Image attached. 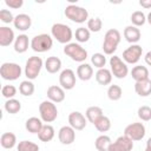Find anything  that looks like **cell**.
<instances>
[{"label":"cell","instance_id":"1","mask_svg":"<svg viewBox=\"0 0 151 151\" xmlns=\"http://www.w3.org/2000/svg\"><path fill=\"white\" fill-rule=\"evenodd\" d=\"M51 34L58 42L65 44V45L70 44L72 40V37H73V32H72L71 27L65 24H61V22H57V24L52 25Z\"/></svg>","mask_w":151,"mask_h":151},{"label":"cell","instance_id":"2","mask_svg":"<svg viewBox=\"0 0 151 151\" xmlns=\"http://www.w3.org/2000/svg\"><path fill=\"white\" fill-rule=\"evenodd\" d=\"M120 33L116 28H111L105 33L104 37V42H103V51L105 54L111 55L116 52L119 42H120Z\"/></svg>","mask_w":151,"mask_h":151},{"label":"cell","instance_id":"3","mask_svg":"<svg viewBox=\"0 0 151 151\" xmlns=\"http://www.w3.org/2000/svg\"><path fill=\"white\" fill-rule=\"evenodd\" d=\"M52 46H53V39L50 34L46 33L38 34L31 40V48L38 53L47 52L52 48Z\"/></svg>","mask_w":151,"mask_h":151},{"label":"cell","instance_id":"4","mask_svg":"<svg viewBox=\"0 0 151 151\" xmlns=\"http://www.w3.org/2000/svg\"><path fill=\"white\" fill-rule=\"evenodd\" d=\"M65 17L70 19L73 22L83 24L88 19V12L84 7L77 6V5H68L65 8Z\"/></svg>","mask_w":151,"mask_h":151},{"label":"cell","instance_id":"5","mask_svg":"<svg viewBox=\"0 0 151 151\" xmlns=\"http://www.w3.org/2000/svg\"><path fill=\"white\" fill-rule=\"evenodd\" d=\"M64 53L70 57L73 61L77 63H84L87 58V51L81 47V45L77 44V42H70L67 45H65L64 47Z\"/></svg>","mask_w":151,"mask_h":151},{"label":"cell","instance_id":"6","mask_svg":"<svg viewBox=\"0 0 151 151\" xmlns=\"http://www.w3.org/2000/svg\"><path fill=\"white\" fill-rule=\"evenodd\" d=\"M42 66H44V63L40 57H37V55L29 57L25 64V76L27 77V79L34 80L35 78H38Z\"/></svg>","mask_w":151,"mask_h":151},{"label":"cell","instance_id":"7","mask_svg":"<svg viewBox=\"0 0 151 151\" xmlns=\"http://www.w3.org/2000/svg\"><path fill=\"white\" fill-rule=\"evenodd\" d=\"M40 118L44 123H52L58 117V109L55 104L51 100H44L39 105Z\"/></svg>","mask_w":151,"mask_h":151},{"label":"cell","instance_id":"8","mask_svg":"<svg viewBox=\"0 0 151 151\" xmlns=\"http://www.w3.org/2000/svg\"><path fill=\"white\" fill-rule=\"evenodd\" d=\"M21 73V66L15 63H4L0 67V76L5 80H17Z\"/></svg>","mask_w":151,"mask_h":151},{"label":"cell","instance_id":"9","mask_svg":"<svg viewBox=\"0 0 151 151\" xmlns=\"http://www.w3.org/2000/svg\"><path fill=\"white\" fill-rule=\"evenodd\" d=\"M110 66H111V73L113 77L118 79H123L129 73V67L125 61H123L118 55H112L110 58Z\"/></svg>","mask_w":151,"mask_h":151},{"label":"cell","instance_id":"10","mask_svg":"<svg viewBox=\"0 0 151 151\" xmlns=\"http://www.w3.org/2000/svg\"><path fill=\"white\" fill-rule=\"evenodd\" d=\"M145 133H146V130H145V126H144L143 123H132V124H129L125 127V130H124V134L126 137H129L133 142L142 140L144 138Z\"/></svg>","mask_w":151,"mask_h":151},{"label":"cell","instance_id":"11","mask_svg":"<svg viewBox=\"0 0 151 151\" xmlns=\"http://www.w3.org/2000/svg\"><path fill=\"white\" fill-rule=\"evenodd\" d=\"M143 53V48L142 46L134 44L131 45L130 47H127L126 50H124L123 52V60L126 64H137L142 57Z\"/></svg>","mask_w":151,"mask_h":151},{"label":"cell","instance_id":"12","mask_svg":"<svg viewBox=\"0 0 151 151\" xmlns=\"http://www.w3.org/2000/svg\"><path fill=\"white\" fill-rule=\"evenodd\" d=\"M59 84L64 90H72L76 86V73L71 68H65L59 74Z\"/></svg>","mask_w":151,"mask_h":151},{"label":"cell","instance_id":"13","mask_svg":"<svg viewBox=\"0 0 151 151\" xmlns=\"http://www.w3.org/2000/svg\"><path fill=\"white\" fill-rule=\"evenodd\" d=\"M133 149V140L125 134L119 136L113 143H111L109 151H131Z\"/></svg>","mask_w":151,"mask_h":151},{"label":"cell","instance_id":"14","mask_svg":"<svg viewBox=\"0 0 151 151\" xmlns=\"http://www.w3.org/2000/svg\"><path fill=\"white\" fill-rule=\"evenodd\" d=\"M86 123H87L86 117L79 111H73L68 114V124L74 130H78V131L84 130L86 126Z\"/></svg>","mask_w":151,"mask_h":151},{"label":"cell","instance_id":"15","mask_svg":"<svg viewBox=\"0 0 151 151\" xmlns=\"http://www.w3.org/2000/svg\"><path fill=\"white\" fill-rule=\"evenodd\" d=\"M58 138L61 144L71 145L76 139V130L73 127H71L70 125H65V126L60 127V130L58 132Z\"/></svg>","mask_w":151,"mask_h":151},{"label":"cell","instance_id":"16","mask_svg":"<svg viewBox=\"0 0 151 151\" xmlns=\"http://www.w3.org/2000/svg\"><path fill=\"white\" fill-rule=\"evenodd\" d=\"M47 98L53 103H61L65 99V90L61 86L52 85L47 88Z\"/></svg>","mask_w":151,"mask_h":151},{"label":"cell","instance_id":"17","mask_svg":"<svg viewBox=\"0 0 151 151\" xmlns=\"http://www.w3.org/2000/svg\"><path fill=\"white\" fill-rule=\"evenodd\" d=\"M13 25L14 27L18 29V31H21V32H25L27 31L31 25H32V19L28 14H25V13H21V14H18L15 18H14V21H13Z\"/></svg>","mask_w":151,"mask_h":151},{"label":"cell","instance_id":"18","mask_svg":"<svg viewBox=\"0 0 151 151\" xmlns=\"http://www.w3.org/2000/svg\"><path fill=\"white\" fill-rule=\"evenodd\" d=\"M140 37H142V34H140V31L138 27L131 25V26H126L124 28V38L127 42L134 45L136 42H138L140 40Z\"/></svg>","mask_w":151,"mask_h":151},{"label":"cell","instance_id":"19","mask_svg":"<svg viewBox=\"0 0 151 151\" xmlns=\"http://www.w3.org/2000/svg\"><path fill=\"white\" fill-rule=\"evenodd\" d=\"M14 41H15V37H14L13 29L6 26L0 27V46L6 47Z\"/></svg>","mask_w":151,"mask_h":151},{"label":"cell","instance_id":"20","mask_svg":"<svg viewBox=\"0 0 151 151\" xmlns=\"http://www.w3.org/2000/svg\"><path fill=\"white\" fill-rule=\"evenodd\" d=\"M28 46H31V42H29L28 37L26 34H19L15 38V41H14V51L17 53H25L28 50Z\"/></svg>","mask_w":151,"mask_h":151},{"label":"cell","instance_id":"21","mask_svg":"<svg viewBox=\"0 0 151 151\" xmlns=\"http://www.w3.org/2000/svg\"><path fill=\"white\" fill-rule=\"evenodd\" d=\"M77 76L80 80L83 81H87L92 78L93 76V68L90 64H86V63H83L78 66L77 68Z\"/></svg>","mask_w":151,"mask_h":151},{"label":"cell","instance_id":"22","mask_svg":"<svg viewBox=\"0 0 151 151\" xmlns=\"http://www.w3.org/2000/svg\"><path fill=\"white\" fill-rule=\"evenodd\" d=\"M134 91L139 97H147L151 94V80L146 79L143 81H136Z\"/></svg>","mask_w":151,"mask_h":151},{"label":"cell","instance_id":"23","mask_svg":"<svg viewBox=\"0 0 151 151\" xmlns=\"http://www.w3.org/2000/svg\"><path fill=\"white\" fill-rule=\"evenodd\" d=\"M42 126H44L42 120H41V118H38V117H31L25 123L26 130L31 133H39L40 130L42 129Z\"/></svg>","mask_w":151,"mask_h":151},{"label":"cell","instance_id":"24","mask_svg":"<svg viewBox=\"0 0 151 151\" xmlns=\"http://www.w3.org/2000/svg\"><path fill=\"white\" fill-rule=\"evenodd\" d=\"M131 76L132 78L136 80V81H143V80H146L149 79V70L146 66H143V65H137L132 68L131 71Z\"/></svg>","mask_w":151,"mask_h":151},{"label":"cell","instance_id":"25","mask_svg":"<svg viewBox=\"0 0 151 151\" xmlns=\"http://www.w3.org/2000/svg\"><path fill=\"white\" fill-rule=\"evenodd\" d=\"M96 80L98 84L100 85H109L111 84L112 81V73H111V70L109 68H99L97 72H96Z\"/></svg>","mask_w":151,"mask_h":151},{"label":"cell","instance_id":"26","mask_svg":"<svg viewBox=\"0 0 151 151\" xmlns=\"http://www.w3.org/2000/svg\"><path fill=\"white\" fill-rule=\"evenodd\" d=\"M45 68L48 73H57L61 68V60L58 57H48L45 60Z\"/></svg>","mask_w":151,"mask_h":151},{"label":"cell","instance_id":"27","mask_svg":"<svg viewBox=\"0 0 151 151\" xmlns=\"http://www.w3.org/2000/svg\"><path fill=\"white\" fill-rule=\"evenodd\" d=\"M103 116H104V114H103V109L99 107V106H90V107H87V110H86V112H85L86 119H87L90 123H92L93 125H94V123H96L100 117H103Z\"/></svg>","mask_w":151,"mask_h":151},{"label":"cell","instance_id":"28","mask_svg":"<svg viewBox=\"0 0 151 151\" xmlns=\"http://www.w3.org/2000/svg\"><path fill=\"white\" fill-rule=\"evenodd\" d=\"M54 127L50 124H46L42 126V129L40 130V132L38 133V138L44 142V143H47V142H51L53 138H54Z\"/></svg>","mask_w":151,"mask_h":151},{"label":"cell","instance_id":"29","mask_svg":"<svg viewBox=\"0 0 151 151\" xmlns=\"http://www.w3.org/2000/svg\"><path fill=\"white\" fill-rule=\"evenodd\" d=\"M0 144L4 149H13L17 144V137L12 132H5L0 137Z\"/></svg>","mask_w":151,"mask_h":151},{"label":"cell","instance_id":"30","mask_svg":"<svg viewBox=\"0 0 151 151\" xmlns=\"http://www.w3.org/2000/svg\"><path fill=\"white\" fill-rule=\"evenodd\" d=\"M111 143H112V142H111V138H110L109 136L101 134V136H99V137L96 139L94 146H96V149H97L98 151H109V147H110Z\"/></svg>","mask_w":151,"mask_h":151},{"label":"cell","instance_id":"31","mask_svg":"<svg viewBox=\"0 0 151 151\" xmlns=\"http://www.w3.org/2000/svg\"><path fill=\"white\" fill-rule=\"evenodd\" d=\"M4 107H5V110H6L8 113L15 114V113H18V112L21 110V103H20L18 99H15V98L7 99L6 103H5V105H4Z\"/></svg>","mask_w":151,"mask_h":151},{"label":"cell","instance_id":"32","mask_svg":"<svg viewBox=\"0 0 151 151\" xmlns=\"http://www.w3.org/2000/svg\"><path fill=\"white\" fill-rule=\"evenodd\" d=\"M19 92L25 96V97H29L34 93V84L32 83V80H24L20 83L19 85Z\"/></svg>","mask_w":151,"mask_h":151},{"label":"cell","instance_id":"33","mask_svg":"<svg viewBox=\"0 0 151 151\" xmlns=\"http://www.w3.org/2000/svg\"><path fill=\"white\" fill-rule=\"evenodd\" d=\"M123 96V90L119 85H110L109 88H107V97L110 100L112 101H117L122 98Z\"/></svg>","mask_w":151,"mask_h":151},{"label":"cell","instance_id":"34","mask_svg":"<svg viewBox=\"0 0 151 151\" xmlns=\"http://www.w3.org/2000/svg\"><path fill=\"white\" fill-rule=\"evenodd\" d=\"M94 126L99 132H107L111 129V120L109 117L103 116L94 123Z\"/></svg>","mask_w":151,"mask_h":151},{"label":"cell","instance_id":"35","mask_svg":"<svg viewBox=\"0 0 151 151\" xmlns=\"http://www.w3.org/2000/svg\"><path fill=\"white\" fill-rule=\"evenodd\" d=\"M130 20H131V22H132L133 26L139 27V26H143L146 22V15L142 11H136V12H133L131 14Z\"/></svg>","mask_w":151,"mask_h":151},{"label":"cell","instance_id":"36","mask_svg":"<svg viewBox=\"0 0 151 151\" xmlns=\"http://www.w3.org/2000/svg\"><path fill=\"white\" fill-rule=\"evenodd\" d=\"M90 35H91V32L88 31V28L86 27H79L76 29V33H74V37H76V40L78 42H87L90 40Z\"/></svg>","mask_w":151,"mask_h":151},{"label":"cell","instance_id":"37","mask_svg":"<svg viewBox=\"0 0 151 151\" xmlns=\"http://www.w3.org/2000/svg\"><path fill=\"white\" fill-rule=\"evenodd\" d=\"M17 150L18 151H39V146H38V144H35L33 142L21 140L17 145Z\"/></svg>","mask_w":151,"mask_h":151},{"label":"cell","instance_id":"38","mask_svg":"<svg viewBox=\"0 0 151 151\" xmlns=\"http://www.w3.org/2000/svg\"><path fill=\"white\" fill-rule=\"evenodd\" d=\"M101 27H103V21L100 18H91L87 20V28L90 32H93V33L100 32Z\"/></svg>","mask_w":151,"mask_h":151},{"label":"cell","instance_id":"39","mask_svg":"<svg viewBox=\"0 0 151 151\" xmlns=\"http://www.w3.org/2000/svg\"><path fill=\"white\" fill-rule=\"evenodd\" d=\"M91 63L94 67H97L98 70L99 68H104L105 64H106V57L103 54V53H94L92 57H91Z\"/></svg>","mask_w":151,"mask_h":151},{"label":"cell","instance_id":"40","mask_svg":"<svg viewBox=\"0 0 151 151\" xmlns=\"http://www.w3.org/2000/svg\"><path fill=\"white\" fill-rule=\"evenodd\" d=\"M138 117L139 119H142L143 122H149L151 119V107L150 106H146V105H143L138 109Z\"/></svg>","mask_w":151,"mask_h":151},{"label":"cell","instance_id":"41","mask_svg":"<svg viewBox=\"0 0 151 151\" xmlns=\"http://www.w3.org/2000/svg\"><path fill=\"white\" fill-rule=\"evenodd\" d=\"M1 94H2L6 99H12V98H14V96L17 94V88H15V86H13V85H5V86H2V88H1Z\"/></svg>","mask_w":151,"mask_h":151},{"label":"cell","instance_id":"42","mask_svg":"<svg viewBox=\"0 0 151 151\" xmlns=\"http://www.w3.org/2000/svg\"><path fill=\"white\" fill-rule=\"evenodd\" d=\"M14 18H15V17H13V14H12L11 11H8V9H1V11H0V20H1L2 22H5V24H11V22L14 21Z\"/></svg>","mask_w":151,"mask_h":151},{"label":"cell","instance_id":"43","mask_svg":"<svg viewBox=\"0 0 151 151\" xmlns=\"http://www.w3.org/2000/svg\"><path fill=\"white\" fill-rule=\"evenodd\" d=\"M5 4L6 6H8L9 8H20L22 5H24V1L22 0H5Z\"/></svg>","mask_w":151,"mask_h":151},{"label":"cell","instance_id":"44","mask_svg":"<svg viewBox=\"0 0 151 151\" xmlns=\"http://www.w3.org/2000/svg\"><path fill=\"white\" fill-rule=\"evenodd\" d=\"M139 5H140L143 8L149 9V8H151V0H140V1H139Z\"/></svg>","mask_w":151,"mask_h":151},{"label":"cell","instance_id":"45","mask_svg":"<svg viewBox=\"0 0 151 151\" xmlns=\"http://www.w3.org/2000/svg\"><path fill=\"white\" fill-rule=\"evenodd\" d=\"M144 59H145V63H146L147 65H150V66H151V51H149V52L145 54Z\"/></svg>","mask_w":151,"mask_h":151},{"label":"cell","instance_id":"46","mask_svg":"<svg viewBox=\"0 0 151 151\" xmlns=\"http://www.w3.org/2000/svg\"><path fill=\"white\" fill-rule=\"evenodd\" d=\"M145 151H151V137L147 139L146 142V147H145Z\"/></svg>","mask_w":151,"mask_h":151},{"label":"cell","instance_id":"47","mask_svg":"<svg viewBox=\"0 0 151 151\" xmlns=\"http://www.w3.org/2000/svg\"><path fill=\"white\" fill-rule=\"evenodd\" d=\"M146 20H147V22L151 25V12L147 14V17H146Z\"/></svg>","mask_w":151,"mask_h":151}]
</instances>
